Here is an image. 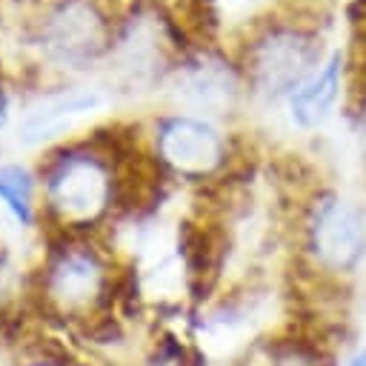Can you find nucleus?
<instances>
[{
	"mask_svg": "<svg viewBox=\"0 0 366 366\" xmlns=\"http://www.w3.org/2000/svg\"><path fill=\"white\" fill-rule=\"evenodd\" d=\"M366 260V209L335 192H315L300 214V263L312 283L346 292Z\"/></svg>",
	"mask_w": 366,
	"mask_h": 366,
	"instance_id": "f257e3e1",
	"label": "nucleus"
},
{
	"mask_svg": "<svg viewBox=\"0 0 366 366\" xmlns=\"http://www.w3.org/2000/svg\"><path fill=\"white\" fill-rule=\"evenodd\" d=\"M112 295V263L89 240L69 237L49 254L40 274V297L49 315L69 323H86L106 312Z\"/></svg>",
	"mask_w": 366,
	"mask_h": 366,
	"instance_id": "f03ea898",
	"label": "nucleus"
},
{
	"mask_svg": "<svg viewBox=\"0 0 366 366\" xmlns=\"http://www.w3.org/2000/svg\"><path fill=\"white\" fill-rule=\"evenodd\" d=\"M46 209L66 232H83L100 223L117 200L112 166L94 152H63L43 177Z\"/></svg>",
	"mask_w": 366,
	"mask_h": 366,
	"instance_id": "7ed1b4c3",
	"label": "nucleus"
},
{
	"mask_svg": "<svg viewBox=\"0 0 366 366\" xmlns=\"http://www.w3.org/2000/svg\"><path fill=\"white\" fill-rule=\"evenodd\" d=\"M317 63L315 40L292 26L266 29L249 49V77L266 97L295 94L312 74Z\"/></svg>",
	"mask_w": 366,
	"mask_h": 366,
	"instance_id": "20e7f679",
	"label": "nucleus"
},
{
	"mask_svg": "<svg viewBox=\"0 0 366 366\" xmlns=\"http://www.w3.org/2000/svg\"><path fill=\"white\" fill-rule=\"evenodd\" d=\"M43 51L54 63L86 66L112 43V29L92 0H63L43 20Z\"/></svg>",
	"mask_w": 366,
	"mask_h": 366,
	"instance_id": "39448f33",
	"label": "nucleus"
},
{
	"mask_svg": "<svg viewBox=\"0 0 366 366\" xmlns=\"http://www.w3.org/2000/svg\"><path fill=\"white\" fill-rule=\"evenodd\" d=\"M160 163L183 180H209L226 166L223 134L197 117H169L157 129Z\"/></svg>",
	"mask_w": 366,
	"mask_h": 366,
	"instance_id": "423d86ee",
	"label": "nucleus"
},
{
	"mask_svg": "<svg viewBox=\"0 0 366 366\" xmlns=\"http://www.w3.org/2000/svg\"><path fill=\"white\" fill-rule=\"evenodd\" d=\"M346 346L332 335L303 326L263 340L252 352L249 366H340Z\"/></svg>",
	"mask_w": 366,
	"mask_h": 366,
	"instance_id": "0eeeda50",
	"label": "nucleus"
},
{
	"mask_svg": "<svg viewBox=\"0 0 366 366\" xmlns=\"http://www.w3.org/2000/svg\"><path fill=\"white\" fill-rule=\"evenodd\" d=\"M337 89H340V54H332L320 71H315L292 97H289V109H292V120L300 129H317L335 100H337Z\"/></svg>",
	"mask_w": 366,
	"mask_h": 366,
	"instance_id": "6e6552de",
	"label": "nucleus"
},
{
	"mask_svg": "<svg viewBox=\"0 0 366 366\" xmlns=\"http://www.w3.org/2000/svg\"><path fill=\"white\" fill-rule=\"evenodd\" d=\"M180 89H183V94L189 97L192 106L209 109V112H223L237 97L234 74L220 60H212V57L189 63V69L183 71Z\"/></svg>",
	"mask_w": 366,
	"mask_h": 366,
	"instance_id": "1a4fd4ad",
	"label": "nucleus"
},
{
	"mask_svg": "<svg viewBox=\"0 0 366 366\" xmlns=\"http://www.w3.org/2000/svg\"><path fill=\"white\" fill-rule=\"evenodd\" d=\"M0 200L23 226L34 223V183L26 169L0 166Z\"/></svg>",
	"mask_w": 366,
	"mask_h": 366,
	"instance_id": "9d476101",
	"label": "nucleus"
},
{
	"mask_svg": "<svg viewBox=\"0 0 366 366\" xmlns=\"http://www.w3.org/2000/svg\"><path fill=\"white\" fill-rule=\"evenodd\" d=\"M97 103L94 94H71V97H63V100H54L51 106L34 112L26 123V137L34 140V137H43V132L60 126L69 114H80V112H89L92 106Z\"/></svg>",
	"mask_w": 366,
	"mask_h": 366,
	"instance_id": "9b49d317",
	"label": "nucleus"
},
{
	"mask_svg": "<svg viewBox=\"0 0 366 366\" xmlns=\"http://www.w3.org/2000/svg\"><path fill=\"white\" fill-rule=\"evenodd\" d=\"M340 366H366V337H360V340L346 346Z\"/></svg>",
	"mask_w": 366,
	"mask_h": 366,
	"instance_id": "f8f14e48",
	"label": "nucleus"
},
{
	"mask_svg": "<svg viewBox=\"0 0 366 366\" xmlns=\"http://www.w3.org/2000/svg\"><path fill=\"white\" fill-rule=\"evenodd\" d=\"M23 366H66L60 357H51V355H37V357H31V360H26Z\"/></svg>",
	"mask_w": 366,
	"mask_h": 366,
	"instance_id": "ddd939ff",
	"label": "nucleus"
}]
</instances>
